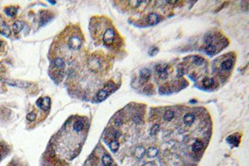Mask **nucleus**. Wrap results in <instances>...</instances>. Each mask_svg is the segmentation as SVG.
Here are the masks:
<instances>
[{"instance_id": "f257e3e1", "label": "nucleus", "mask_w": 249, "mask_h": 166, "mask_svg": "<svg viewBox=\"0 0 249 166\" xmlns=\"http://www.w3.org/2000/svg\"><path fill=\"white\" fill-rule=\"evenodd\" d=\"M102 39L106 46H113L117 42H119V36L114 28H107L103 33Z\"/></svg>"}, {"instance_id": "f03ea898", "label": "nucleus", "mask_w": 249, "mask_h": 166, "mask_svg": "<svg viewBox=\"0 0 249 166\" xmlns=\"http://www.w3.org/2000/svg\"><path fill=\"white\" fill-rule=\"evenodd\" d=\"M87 65L89 69L93 72H96V73L100 72L103 68L102 61L100 60L97 57H92V58H90L87 62Z\"/></svg>"}, {"instance_id": "7ed1b4c3", "label": "nucleus", "mask_w": 249, "mask_h": 166, "mask_svg": "<svg viewBox=\"0 0 249 166\" xmlns=\"http://www.w3.org/2000/svg\"><path fill=\"white\" fill-rule=\"evenodd\" d=\"M82 38L79 37L78 35H76V34L71 36L68 39V42H67V45L70 48L72 49V50H75V51L79 50L82 47Z\"/></svg>"}, {"instance_id": "20e7f679", "label": "nucleus", "mask_w": 249, "mask_h": 166, "mask_svg": "<svg viewBox=\"0 0 249 166\" xmlns=\"http://www.w3.org/2000/svg\"><path fill=\"white\" fill-rule=\"evenodd\" d=\"M171 71H172V67L169 65L158 66L157 67V73L159 75V77L162 80H165V79L167 78Z\"/></svg>"}, {"instance_id": "39448f33", "label": "nucleus", "mask_w": 249, "mask_h": 166, "mask_svg": "<svg viewBox=\"0 0 249 166\" xmlns=\"http://www.w3.org/2000/svg\"><path fill=\"white\" fill-rule=\"evenodd\" d=\"M37 105L39 106V108L42 111H46L50 108L51 106V100L49 97H44V98H39L37 101Z\"/></svg>"}, {"instance_id": "423d86ee", "label": "nucleus", "mask_w": 249, "mask_h": 166, "mask_svg": "<svg viewBox=\"0 0 249 166\" xmlns=\"http://www.w3.org/2000/svg\"><path fill=\"white\" fill-rule=\"evenodd\" d=\"M160 21V16L156 13H150L146 16L145 22L148 25H155Z\"/></svg>"}, {"instance_id": "0eeeda50", "label": "nucleus", "mask_w": 249, "mask_h": 166, "mask_svg": "<svg viewBox=\"0 0 249 166\" xmlns=\"http://www.w3.org/2000/svg\"><path fill=\"white\" fill-rule=\"evenodd\" d=\"M6 82L8 83L9 85L11 86H14V87H27L28 86L30 85V83L26 82H20V81H6Z\"/></svg>"}, {"instance_id": "6e6552de", "label": "nucleus", "mask_w": 249, "mask_h": 166, "mask_svg": "<svg viewBox=\"0 0 249 166\" xmlns=\"http://www.w3.org/2000/svg\"><path fill=\"white\" fill-rule=\"evenodd\" d=\"M204 51L206 52L208 55H213L217 52V47L211 42H208L207 45L204 47Z\"/></svg>"}, {"instance_id": "1a4fd4ad", "label": "nucleus", "mask_w": 249, "mask_h": 166, "mask_svg": "<svg viewBox=\"0 0 249 166\" xmlns=\"http://www.w3.org/2000/svg\"><path fill=\"white\" fill-rule=\"evenodd\" d=\"M195 115L194 113H189L187 115H185V118H184V121H185V124L187 125V126H190L192 125L193 123L194 122L195 120Z\"/></svg>"}, {"instance_id": "9d476101", "label": "nucleus", "mask_w": 249, "mask_h": 166, "mask_svg": "<svg viewBox=\"0 0 249 166\" xmlns=\"http://www.w3.org/2000/svg\"><path fill=\"white\" fill-rule=\"evenodd\" d=\"M52 64H53L54 68H56V69L62 70L65 67V62L63 61V59H62L60 57H57V58L54 59Z\"/></svg>"}, {"instance_id": "9b49d317", "label": "nucleus", "mask_w": 249, "mask_h": 166, "mask_svg": "<svg viewBox=\"0 0 249 166\" xmlns=\"http://www.w3.org/2000/svg\"><path fill=\"white\" fill-rule=\"evenodd\" d=\"M10 31L9 28L8 27V25L4 23V22H0V33L9 37L10 35Z\"/></svg>"}, {"instance_id": "f8f14e48", "label": "nucleus", "mask_w": 249, "mask_h": 166, "mask_svg": "<svg viewBox=\"0 0 249 166\" xmlns=\"http://www.w3.org/2000/svg\"><path fill=\"white\" fill-rule=\"evenodd\" d=\"M73 128L75 131L77 132H80L82 131L84 128H85V123L82 120H77V121H75V123L73 124Z\"/></svg>"}, {"instance_id": "ddd939ff", "label": "nucleus", "mask_w": 249, "mask_h": 166, "mask_svg": "<svg viewBox=\"0 0 249 166\" xmlns=\"http://www.w3.org/2000/svg\"><path fill=\"white\" fill-rule=\"evenodd\" d=\"M140 79L142 81H148L151 76V72L148 68H144L140 71Z\"/></svg>"}, {"instance_id": "4468645a", "label": "nucleus", "mask_w": 249, "mask_h": 166, "mask_svg": "<svg viewBox=\"0 0 249 166\" xmlns=\"http://www.w3.org/2000/svg\"><path fill=\"white\" fill-rule=\"evenodd\" d=\"M23 28V23L21 21H16L13 25V31L15 34H18L19 32L22 31Z\"/></svg>"}, {"instance_id": "2eb2a0df", "label": "nucleus", "mask_w": 249, "mask_h": 166, "mask_svg": "<svg viewBox=\"0 0 249 166\" xmlns=\"http://www.w3.org/2000/svg\"><path fill=\"white\" fill-rule=\"evenodd\" d=\"M233 62L231 59H228V60L223 61L221 63V68L224 71H228L233 67Z\"/></svg>"}, {"instance_id": "dca6fc26", "label": "nucleus", "mask_w": 249, "mask_h": 166, "mask_svg": "<svg viewBox=\"0 0 249 166\" xmlns=\"http://www.w3.org/2000/svg\"><path fill=\"white\" fill-rule=\"evenodd\" d=\"M203 147V143L199 140H197L194 141V143L193 144V151L195 153L199 152Z\"/></svg>"}, {"instance_id": "f3484780", "label": "nucleus", "mask_w": 249, "mask_h": 166, "mask_svg": "<svg viewBox=\"0 0 249 166\" xmlns=\"http://www.w3.org/2000/svg\"><path fill=\"white\" fill-rule=\"evenodd\" d=\"M108 94H109V93H108V92L106 91V89H102V90H101L99 92L97 93V99L98 101H100V102L104 101L106 97H108Z\"/></svg>"}, {"instance_id": "a211bd4d", "label": "nucleus", "mask_w": 249, "mask_h": 166, "mask_svg": "<svg viewBox=\"0 0 249 166\" xmlns=\"http://www.w3.org/2000/svg\"><path fill=\"white\" fill-rule=\"evenodd\" d=\"M4 12L5 14H7V15H9V16H10V17H14L15 14H17V12H18V9L15 8V7H8V8H6L4 9Z\"/></svg>"}, {"instance_id": "6ab92c4d", "label": "nucleus", "mask_w": 249, "mask_h": 166, "mask_svg": "<svg viewBox=\"0 0 249 166\" xmlns=\"http://www.w3.org/2000/svg\"><path fill=\"white\" fill-rule=\"evenodd\" d=\"M102 164L104 166H109L112 164V159L109 155H104L102 157Z\"/></svg>"}, {"instance_id": "aec40b11", "label": "nucleus", "mask_w": 249, "mask_h": 166, "mask_svg": "<svg viewBox=\"0 0 249 166\" xmlns=\"http://www.w3.org/2000/svg\"><path fill=\"white\" fill-rule=\"evenodd\" d=\"M227 141L230 144V145H234V146H238V143H239V140L237 138V137H235V136H233V135L229 136L228 138L227 139Z\"/></svg>"}, {"instance_id": "412c9836", "label": "nucleus", "mask_w": 249, "mask_h": 166, "mask_svg": "<svg viewBox=\"0 0 249 166\" xmlns=\"http://www.w3.org/2000/svg\"><path fill=\"white\" fill-rule=\"evenodd\" d=\"M174 117H175V113H174V111H170V110L166 111L165 115H164V119L166 121H170V120H173Z\"/></svg>"}, {"instance_id": "4be33fe9", "label": "nucleus", "mask_w": 249, "mask_h": 166, "mask_svg": "<svg viewBox=\"0 0 249 166\" xmlns=\"http://www.w3.org/2000/svg\"><path fill=\"white\" fill-rule=\"evenodd\" d=\"M145 153V149L143 146H139L135 150V156L137 157L138 159H140V158H141V157L143 156Z\"/></svg>"}, {"instance_id": "5701e85b", "label": "nucleus", "mask_w": 249, "mask_h": 166, "mask_svg": "<svg viewBox=\"0 0 249 166\" xmlns=\"http://www.w3.org/2000/svg\"><path fill=\"white\" fill-rule=\"evenodd\" d=\"M203 87H212L213 85L214 84V81H213V79L212 78H208V77H206V78H204L203 80Z\"/></svg>"}, {"instance_id": "b1692460", "label": "nucleus", "mask_w": 249, "mask_h": 166, "mask_svg": "<svg viewBox=\"0 0 249 166\" xmlns=\"http://www.w3.org/2000/svg\"><path fill=\"white\" fill-rule=\"evenodd\" d=\"M158 153H159V150H158L157 148L151 147L148 150L147 155L150 157H155L158 155Z\"/></svg>"}, {"instance_id": "393cba45", "label": "nucleus", "mask_w": 249, "mask_h": 166, "mask_svg": "<svg viewBox=\"0 0 249 166\" xmlns=\"http://www.w3.org/2000/svg\"><path fill=\"white\" fill-rule=\"evenodd\" d=\"M204 62H205L204 58L201 57H198V56H196V57H194V62L196 65H198V66H201V65H203V63H204Z\"/></svg>"}, {"instance_id": "a878e982", "label": "nucleus", "mask_w": 249, "mask_h": 166, "mask_svg": "<svg viewBox=\"0 0 249 166\" xmlns=\"http://www.w3.org/2000/svg\"><path fill=\"white\" fill-rule=\"evenodd\" d=\"M111 149L113 152L117 151V150L119 149V142L117 140H113L111 144Z\"/></svg>"}, {"instance_id": "bb28decb", "label": "nucleus", "mask_w": 249, "mask_h": 166, "mask_svg": "<svg viewBox=\"0 0 249 166\" xmlns=\"http://www.w3.org/2000/svg\"><path fill=\"white\" fill-rule=\"evenodd\" d=\"M160 130V124H155L153 125V127L151 128V130H150V134L154 135H156L158 133V131Z\"/></svg>"}, {"instance_id": "cd10ccee", "label": "nucleus", "mask_w": 249, "mask_h": 166, "mask_svg": "<svg viewBox=\"0 0 249 166\" xmlns=\"http://www.w3.org/2000/svg\"><path fill=\"white\" fill-rule=\"evenodd\" d=\"M36 116H37L36 113H35L34 111H32V112H30V113H28V115H27V119H28L29 121H33V120L36 119Z\"/></svg>"}, {"instance_id": "c85d7f7f", "label": "nucleus", "mask_w": 249, "mask_h": 166, "mask_svg": "<svg viewBox=\"0 0 249 166\" xmlns=\"http://www.w3.org/2000/svg\"><path fill=\"white\" fill-rule=\"evenodd\" d=\"M114 87H115V86H114V83H112V82H108L107 84H106V87L104 88V89H106V91H107V92H111V91L113 90Z\"/></svg>"}, {"instance_id": "c756f323", "label": "nucleus", "mask_w": 249, "mask_h": 166, "mask_svg": "<svg viewBox=\"0 0 249 166\" xmlns=\"http://www.w3.org/2000/svg\"><path fill=\"white\" fill-rule=\"evenodd\" d=\"M122 120L120 119V118H118V119H116V120H115V124L116 125V126H120L121 124H122Z\"/></svg>"}, {"instance_id": "7c9ffc66", "label": "nucleus", "mask_w": 249, "mask_h": 166, "mask_svg": "<svg viewBox=\"0 0 249 166\" xmlns=\"http://www.w3.org/2000/svg\"><path fill=\"white\" fill-rule=\"evenodd\" d=\"M157 52H158V48H156V47H152V48L150 49V55H155V54H156Z\"/></svg>"}, {"instance_id": "2f4dec72", "label": "nucleus", "mask_w": 249, "mask_h": 166, "mask_svg": "<svg viewBox=\"0 0 249 166\" xmlns=\"http://www.w3.org/2000/svg\"><path fill=\"white\" fill-rule=\"evenodd\" d=\"M1 44H2V42H0V46H1Z\"/></svg>"}, {"instance_id": "473e14b6", "label": "nucleus", "mask_w": 249, "mask_h": 166, "mask_svg": "<svg viewBox=\"0 0 249 166\" xmlns=\"http://www.w3.org/2000/svg\"><path fill=\"white\" fill-rule=\"evenodd\" d=\"M0 160H1V154H0Z\"/></svg>"}]
</instances>
